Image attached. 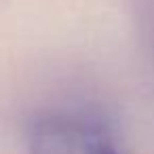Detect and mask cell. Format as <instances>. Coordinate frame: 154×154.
<instances>
[{"instance_id": "1", "label": "cell", "mask_w": 154, "mask_h": 154, "mask_svg": "<svg viewBox=\"0 0 154 154\" xmlns=\"http://www.w3.org/2000/svg\"><path fill=\"white\" fill-rule=\"evenodd\" d=\"M30 154H120L97 125L74 114H49L30 129Z\"/></svg>"}]
</instances>
